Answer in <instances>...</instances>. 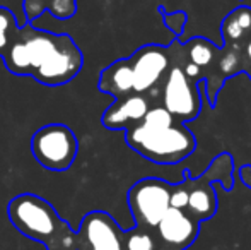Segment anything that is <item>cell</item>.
I'll return each instance as SVG.
<instances>
[{
  "label": "cell",
  "instance_id": "cell-1",
  "mask_svg": "<svg viewBox=\"0 0 251 250\" xmlns=\"http://www.w3.org/2000/svg\"><path fill=\"white\" fill-rule=\"evenodd\" d=\"M7 70L16 76H31L43 86H63L74 81L84 65V55L70 34L19 28L3 55Z\"/></svg>",
  "mask_w": 251,
  "mask_h": 250
},
{
  "label": "cell",
  "instance_id": "cell-2",
  "mask_svg": "<svg viewBox=\"0 0 251 250\" xmlns=\"http://www.w3.org/2000/svg\"><path fill=\"white\" fill-rule=\"evenodd\" d=\"M125 140L135 153L155 165H178L197 147L192 130L161 105H152L142 122L126 129Z\"/></svg>",
  "mask_w": 251,
  "mask_h": 250
},
{
  "label": "cell",
  "instance_id": "cell-3",
  "mask_svg": "<svg viewBox=\"0 0 251 250\" xmlns=\"http://www.w3.org/2000/svg\"><path fill=\"white\" fill-rule=\"evenodd\" d=\"M12 226L47 250H77V231L60 218L55 207L36 194H21L7 206Z\"/></svg>",
  "mask_w": 251,
  "mask_h": 250
},
{
  "label": "cell",
  "instance_id": "cell-4",
  "mask_svg": "<svg viewBox=\"0 0 251 250\" xmlns=\"http://www.w3.org/2000/svg\"><path fill=\"white\" fill-rule=\"evenodd\" d=\"M212 182H219L224 190L234 187V160L229 153L215 156L200 177H192L190 171H185V180L181 182L188 194L185 211L199 223L210 220L217 213V192L212 187Z\"/></svg>",
  "mask_w": 251,
  "mask_h": 250
},
{
  "label": "cell",
  "instance_id": "cell-5",
  "mask_svg": "<svg viewBox=\"0 0 251 250\" xmlns=\"http://www.w3.org/2000/svg\"><path fill=\"white\" fill-rule=\"evenodd\" d=\"M179 41L176 40L171 45L173 62L166 72L164 81L159 87V105L169 111L176 120L192 122L201 111V98L199 93V83L186 76L181 65V54H179Z\"/></svg>",
  "mask_w": 251,
  "mask_h": 250
},
{
  "label": "cell",
  "instance_id": "cell-6",
  "mask_svg": "<svg viewBox=\"0 0 251 250\" xmlns=\"http://www.w3.org/2000/svg\"><path fill=\"white\" fill-rule=\"evenodd\" d=\"M31 153L38 165L50 171H65L74 165L79 153V140L69 125H43L31 137Z\"/></svg>",
  "mask_w": 251,
  "mask_h": 250
},
{
  "label": "cell",
  "instance_id": "cell-7",
  "mask_svg": "<svg viewBox=\"0 0 251 250\" xmlns=\"http://www.w3.org/2000/svg\"><path fill=\"white\" fill-rule=\"evenodd\" d=\"M171 187L173 184L161 178H142L130 187L126 202L135 226L154 231L166 211L171 207Z\"/></svg>",
  "mask_w": 251,
  "mask_h": 250
},
{
  "label": "cell",
  "instance_id": "cell-8",
  "mask_svg": "<svg viewBox=\"0 0 251 250\" xmlns=\"http://www.w3.org/2000/svg\"><path fill=\"white\" fill-rule=\"evenodd\" d=\"M133 74V93L147 94L154 105H159V87L173 62V48L159 45H144L128 57Z\"/></svg>",
  "mask_w": 251,
  "mask_h": 250
},
{
  "label": "cell",
  "instance_id": "cell-9",
  "mask_svg": "<svg viewBox=\"0 0 251 250\" xmlns=\"http://www.w3.org/2000/svg\"><path fill=\"white\" fill-rule=\"evenodd\" d=\"M77 250H123V230L111 214L91 211L77 230Z\"/></svg>",
  "mask_w": 251,
  "mask_h": 250
},
{
  "label": "cell",
  "instance_id": "cell-10",
  "mask_svg": "<svg viewBox=\"0 0 251 250\" xmlns=\"http://www.w3.org/2000/svg\"><path fill=\"white\" fill-rule=\"evenodd\" d=\"M200 223L186 211L169 207L154 228L157 250H186L199 238Z\"/></svg>",
  "mask_w": 251,
  "mask_h": 250
},
{
  "label": "cell",
  "instance_id": "cell-11",
  "mask_svg": "<svg viewBox=\"0 0 251 250\" xmlns=\"http://www.w3.org/2000/svg\"><path fill=\"white\" fill-rule=\"evenodd\" d=\"M152 105L154 103L147 94L132 93L128 96L118 98L106 108L101 124L109 130H126L142 122Z\"/></svg>",
  "mask_w": 251,
  "mask_h": 250
},
{
  "label": "cell",
  "instance_id": "cell-12",
  "mask_svg": "<svg viewBox=\"0 0 251 250\" xmlns=\"http://www.w3.org/2000/svg\"><path fill=\"white\" fill-rule=\"evenodd\" d=\"M98 87L115 100L133 93V74L128 58H120L101 70Z\"/></svg>",
  "mask_w": 251,
  "mask_h": 250
},
{
  "label": "cell",
  "instance_id": "cell-13",
  "mask_svg": "<svg viewBox=\"0 0 251 250\" xmlns=\"http://www.w3.org/2000/svg\"><path fill=\"white\" fill-rule=\"evenodd\" d=\"M251 34V7L239 5L222 19L221 36L224 47L241 45Z\"/></svg>",
  "mask_w": 251,
  "mask_h": 250
},
{
  "label": "cell",
  "instance_id": "cell-14",
  "mask_svg": "<svg viewBox=\"0 0 251 250\" xmlns=\"http://www.w3.org/2000/svg\"><path fill=\"white\" fill-rule=\"evenodd\" d=\"M26 24H33L45 10H50L56 19H70L77 12V0H24Z\"/></svg>",
  "mask_w": 251,
  "mask_h": 250
},
{
  "label": "cell",
  "instance_id": "cell-15",
  "mask_svg": "<svg viewBox=\"0 0 251 250\" xmlns=\"http://www.w3.org/2000/svg\"><path fill=\"white\" fill-rule=\"evenodd\" d=\"M181 48L186 60L199 67L201 74H203V77L219 54V47H215L212 41H208L203 36H195L190 41H186V43H181Z\"/></svg>",
  "mask_w": 251,
  "mask_h": 250
},
{
  "label": "cell",
  "instance_id": "cell-16",
  "mask_svg": "<svg viewBox=\"0 0 251 250\" xmlns=\"http://www.w3.org/2000/svg\"><path fill=\"white\" fill-rule=\"evenodd\" d=\"M19 31V24H17V17L14 12L7 7L0 5V57L7 54L9 47L12 45L16 33Z\"/></svg>",
  "mask_w": 251,
  "mask_h": 250
},
{
  "label": "cell",
  "instance_id": "cell-17",
  "mask_svg": "<svg viewBox=\"0 0 251 250\" xmlns=\"http://www.w3.org/2000/svg\"><path fill=\"white\" fill-rule=\"evenodd\" d=\"M157 10L161 12V17H162V23H164V26L168 28L169 31H173V34H175L176 40H179V38H181V34H183V31H185L186 23H188V16H186V12H183V10L168 12V10H166L162 5H159Z\"/></svg>",
  "mask_w": 251,
  "mask_h": 250
},
{
  "label": "cell",
  "instance_id": "cell-18",
  "mask_svg": "<svg viewBox=\"0 0 251 250\" xmlns=\"http://www.w3.org/2000/svg\"><path fill=\"white\" fill-rule=\"evenodd\" d=\"M239 50H241L243 57V72H246L251 79V34L239 45Z\"/></svg>",
  "mask_w": 251,
  "mask_h": 250
},
{
  "label": "cell",
  "instance_id": "cell-19",
  "mask_svg": "<svg viewBox=\"0 0 251 250\" xmlns=\"http://www.w3.org/2000/svg\"><path fill=\"white\" fill-rule=\"evenodd\" d=\"M239 178H241L243 185L251 190V165L250 163L243 165V167L239 168Z\"/></svg>",
  "mask_w": 251,
  "mask_h": 250
}]
</instances>
